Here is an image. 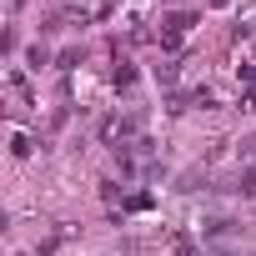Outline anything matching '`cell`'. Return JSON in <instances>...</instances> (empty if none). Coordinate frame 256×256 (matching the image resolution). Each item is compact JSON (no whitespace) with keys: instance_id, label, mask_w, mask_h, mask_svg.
<instances>
[{"instance_id":"cell-1","label":"cell","mask_w":256,"mask_h":256,"mask_svg":"<svg viewBox=\"0 0 256 256\" xmlns=\"http://www.w3.org/2000/svg\"><path fill=\"white\" fill-rule=\"evenodd\" d=\"M191 26H196V16H191V10L166 16V26H161V46H166V50H181V46H186V36H191Z\"/></svg>"},{"instance_id":"cell-2","label":"cell","mask_w":256,"mask_h":256,"mask_svg":"<svg viewBox=\"0 0 256 256\" xmlns=\"http://www.w3.org/2000/svg\"><path fill=\"white\" fill-rule=\"evenodd\" d=\"M181 256H191V246H181Z\"/></svg>"}]
</instances>
